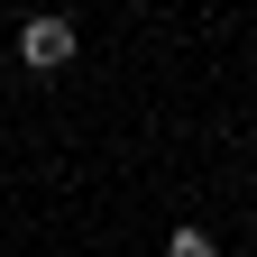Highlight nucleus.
Returning <instances> with one entry per match:
<instances>
[{
    "instance_id": "nucleus-1",
    "label": "nucleus",
    "mask_w": 257,
    "mask_h": 257,
    "mask_svg": "<svg viewBox=\"0 0 257 257\" xmlns=\"http://www.w3.org/2000/svg\"><path fill=\"white\" fill-rule=\"evenodd\" d=\"M74 19H64V10H37V19H28L19 28V64H28V74H64V64H74Z\"/></svg>"
},
{
    "instance_id": "nucleus-2",
    "label": "nucleus",
    "mask_w": 257,
    "mask_h": 257,
    "mask_svg": "<svg viewBox=\"0 0 257 257\" xmlns=\"http://www.w3.org/2000/svg\"><path fill=\"white\" fill-rule=\"evenodd\" d=\"M166 257H220V248H211L202 220H184V230H166Z\"/></svg>"
}]
</instances>
